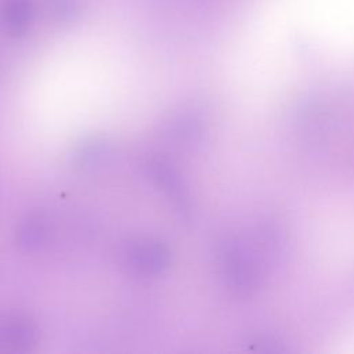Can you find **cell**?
<instances>
[{"instance_id": "obj_1", "label": "cell", "mask_w": 354, "mask_h": 354, "mask_svg": "<svg viewBox=\"0 0 354 354\" xmlns=\"http://www.w3.org/2000/svg\"><path fill=\"white\" fill-rule=\"evenodd\" d=\"M32 17L29 0H8L3 8V18L8 29L14 32L24 30Z\"/></svg>"}]
</instances>
